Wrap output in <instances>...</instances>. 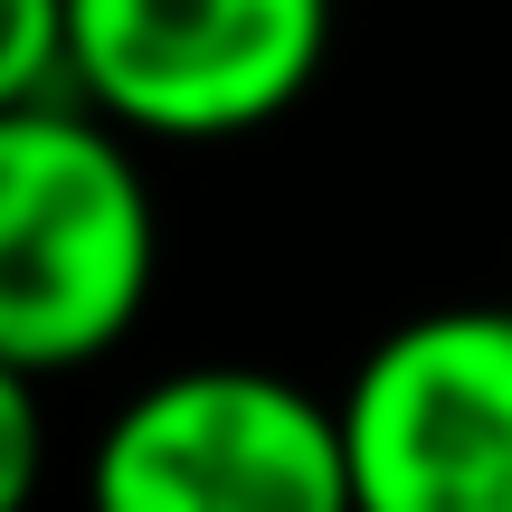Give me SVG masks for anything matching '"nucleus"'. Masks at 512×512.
<instances>
[{
  "label": "nucleus",
  "mask_w": 512,
  "mask_h": 512,
  "mask_svg": "<svg viewBox=\"0 0 512 512\" xmlns=\"http://www.w3.org/2000/svg\"><path fill=\"white\" fill-rule=\"evenodd\" d=\"M332 0H67V86L143 143H238L304 105Z\"/></svg>",
  "instance_id": "3"
},
{
  "label": "nucleus",
  "mask_w": 512,
  "mask_h": 512,
  "mask_svg": "<svg viewBox=\"0 0 512 512\" xmlns=\"http://www.w3.org/2000/svg\"><path fill=\"white\" fill-rule=\"evenodd\" d=\"M162 228L133 133L95 105L0 114V361L86 370L143 323Z\"/></svg>",
  "instance_id": "1"
},
{
  "label": "nucleus",
  "mask_w": 512,
  "mask_h": 512,
  "mask_svg": "<svg viewBox=\"0 0 512 512\" xmlns=\"http://www.w3.org/2000/svg\"><path fill=\"white\" fill-rule=\"evenodd\" d=\"M332 408L351 512H512V304L380 332Z\"/></svg>",
  "instance_id": "4"
},
{
  "label": "nucleus",
  "mask_w": 512,
  "mask_h": 512,
  "mask_svg": "<svg viewBox=\"0 0 512 512\" xmlns=\"http://www.w3.org/2000/svg\"><path fill=\"white\" fill-rule=\"evenodd\" d=\"M86 512H351L342 408L256 361L171 370L105 418Z\"/></svg>",
  "instance_id": "2"
},
{
  "label": "nucleus",
  "mask_w": 512,
  "mask_h": 512,
  "mask_svg": "<svg viewBox=\"0 0 512 512\" xmlns=\"http://www.w3.org/2000/svg\"><path fill=\"white\" fill-rule=\"evenodd\" d=\"M48 475V418H38V370L0 361V512H29Z\"/></svg>",
  "instance_id": "6"
},
{
  "label": "nucleus",
  "mask_w": 512,
  "mask_h": 512,
  "mask_svg": "<svg viewBox=\"0 0 512 512\" xmlns=\"http://www.w3.org/2000/svg\"><path fill=\"white\" fill-rule=\"evenodd\" d=\"M67 86V0H0V114Z\"/></svg>",
  "instance_id": "5"
}]
</instances>
